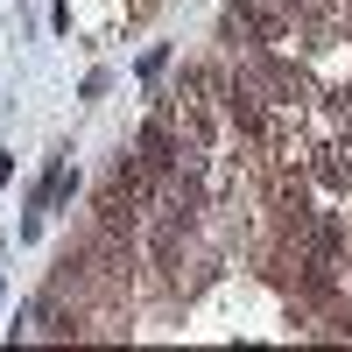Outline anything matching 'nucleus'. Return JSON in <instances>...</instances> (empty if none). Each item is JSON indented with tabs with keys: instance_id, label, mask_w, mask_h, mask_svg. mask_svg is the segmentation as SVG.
I'll return each instance as SVG.
<instances>
[{
	"instance_id": "obj_5",
	"label": "nucleus",
	"mask_w": 352,
	"mask_h": 352,
	"mask_svg": "<svg viewBox=\"0 0 352 352\" xmlns=\"http://www.w3.org/2000/svg\"><path fill=\"white\" fill-rule=\"evenodd\" d=\"M317 176H324V190H352V162H345V148H317Z\"/></svg>"
},
{
	"instance_id": "obj_1",
	"label": "nucleus",
	"mask_w": 352,
	"mask_h": 352,
	"mask_svg": "<svg viewBox=\"0 0 352 352\" xmlns=\"http://www.w3.org/2000/svg\"><path fill=\"white\" fill-rule=\"evenodd\" d=\"M282 28H289L282 0H240L226 14V36H240V43H282Z\"/></svg>"
},
{
	"instance_id": "obj_3",
	"label": "nucleus",
	"mask_w": 352,
	"mask_h": 352,
	"mask_svg": "<svg viewBox=\"0 0 352 352\" xmlns=\"http://www.w3.org/2000/svg\"><path fill=\"white\" fill-rule=\"evenodd\" d=\"M226 120L240 127L247 141H261V134H268V106H261V92H254L247 78H232V85H226Z\"/></svg>"
},
{
	"instance_id": "obj_2",
	"label": "nucleus",
	"mask_w": 352,
	"mask_h": 352,
	"mask_svg": "<svg viewBox=\"0 0 352 352\" xmlns=\"http://www.w3.org/2000/svg\"><path fill=\"white\" fill-rule=\"evenodd\" d=\"M247 85H254V92H275V106H296V99H303V71H296V64H282L268 43H261V56H254Z\"/></svg>"
},
{
	"instance_id": "obj_6",
	"label": "nucleus",
	"mask_w": 352,
	"mask_h": 352,
	"mask_svg": "<svg viewBox=\"0 0 352 352\" xmlns=\"http://www.w3.org/2000/svg\"><path fill=\"white\" fill-rule=\"evenodd\" d=\"M296 8H317V0H296Z\"/></svg>"
},
{
	"instance_id": "obj_4",
	"label": "nucleus",
	"mask_w": 352,
	"mask_h": 352,
	"mask_svg": "<svg viewBox=\"0 0 352 352\" xmlns=\"http://www.w3.org/2000/svg\"><path fill=\"white\" fill-rule=\"evenodd\" d=\"M141 169H176V134H169V120H148V134H141Z\"/></svg>"
}]
</instances>
